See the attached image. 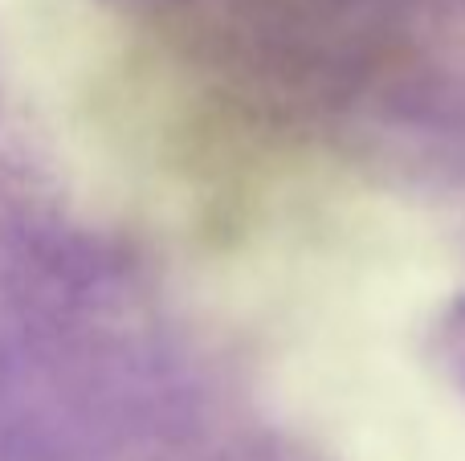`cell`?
Segmentation results:
<instances>
[]
</instances>
